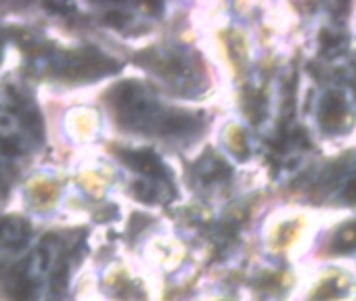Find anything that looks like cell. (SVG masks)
Listing matches in <instances>:
<instances>
[{
	"mask_svg": "<svg viewBox=\"0 0 356 301\" xmlns=\"http://www.w3.org/2000/svg\"><path fill=\"white\" fill-rule=\"evenodd\" d=\"M126 162L132 168H136L138 172H145L149 176H161V172H163L159 160L153 153H149V150H136V153H128Z\"/></svg>",
	"mask_w": 356,
	"mask_h": 301,
	"instance_id": "6da1fadb",
	"label": "cell"
},
{
	"mask_svg": "<svg viewBox=\"0 0 356 301\" xmlns=\"http://www.w3.org/2000/svg\"><path fill=\"white\" fill-rule=\"evenodd\" d=\"M321 115H323V123H325V126H335L337 119L343 115V101H341V96H337V94H327L325 101H323Z\"/></svg>",
	"mask_w": 356,
	"mask_h": 301,
	"instance_id": "7a4b0ae2",
	"label": "cell"
},
{
	"mask_svg": "<svg viewBox=\"0 0 356 301\" xmlns=\"http://www.w3.org/2000/svg\"><path fill=\"white\" fill-rule=\"evenodd\" d=\"M126 19H128V17H126L124 13H109V15H107V24L118 26V28H120V26H124V24H126Z\"/></svg>",
	"mask_w": 356,
	"mask_h": 301,
	"instance_id": "3957f363",
	"label": "cell"
},
{
	"mask_svg": "<svg viewBox=\"0 0 356 301\" xmlns=\"http://www.w3.org/2000/svg\"><path fill=\"white\" fill-rule=\"evenodd\" d=\"M346 197L352 199V201H356V178L350 182V187H348V191H346Z\"/></svg>",
	"mask_w": 356,
	"mask_h": 301,
	"instance_id": "277c9868",
	"label": "cell"
}]
</instances>
